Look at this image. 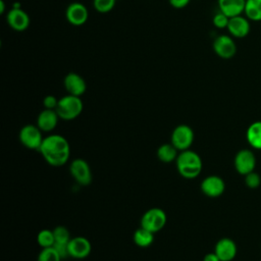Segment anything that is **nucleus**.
Instances as JSON below:
<instances>
[{
    "label": "nucleus",
    "instance_id": "1",
    "mask_svg": "<svg viewBox=\"0 0 261 261\" xmlns=\"http://www.w3.org/2000/svg\"><path fill=\"white\" fill-rule=\"evenodd\" d=\"M45 161L52 166H62L70 156L68 141L60 135H50L44 138L39 149Z\"/></svg>",
    "mask_w": 261,
    "mask_h": 261
},
{
    "label": "nucleus",
    "instance_id": "2",
    "mask_svg": "<svg viewBox=\"0 0 261 261\" xmlns=\"http://www.w3.org/2000/svg\"><path fill=\"white\" fill-rule=\"evenodd\" d=\"M175 164L178 173L188 179L197 177L201 173L203 166V162L199 154L190 149L178 153Z\"/></svg>",
    "mask_w": 261,
    "mask_h": 261
},
{
    "label": "nucleus",
    "instance_id": "3",
    "mask_svg": "<svg viewBox=\"0 0 261 261\" xmlns=\"http://www.w3.org/2000/svg\"><path fill=\"white\" fill-rule=\"evenodd\" d=\"M84 109V103L81 97L67 94L59 99L56 112L60 119L73 120L82 113Z\"/></svg>",
    "mask_w": 261,
    "mask_h": 261
},
{
    "label": "nucleus",
    "instance_id": "4",
    "mask_svg": "<svg viewBox=\"0 0 261 261\" xmlns=\"http://www.w3.org/2000/svg\"><path fill=\"white\" fill-rule=\"evenodd\" d=\"M166 220V213L162 209L154 207L143 214L141 218V226L155 233L165 226Z\"/></svg>",
    "mask_w": 261,
    "mask_h": 261
},
{
    "label": "nucleus",
    "instance_id": "5",
    "mask_svg": "<svg viewBox=\"0 0 261 261\" xmlns=\"http://www.w3.org/2000/svg\"><path fill=\"white\" fill-rule=\"evenodd\" d=\"M18 137L22 146L28 149L37 151H39L44 140L42 136V130L38 127V125L34 124H27L22 126L19 130Z\"/></svg>",
    "mask_w": 261,
    "mask_h": 261
},
{
    "label": "nucleus",
    "instance_id": "6",
    "mask_svg": "<svg viewBox=\"0 0 261 261\" xmlns=\"http://www.w3.org/2000/svg\"><path fill=\"white\" fill-rule=\"evenodd\" d=\"M194 132L188 124H179L171 134V144L180 152L190 149L194 142Z\"/></svg>",
    "mask_w": 261,
    "mask_h": 261
},
{
    "label": "nucleus",
    "instance_id": "7",
    "mask_svg": "<svg viewBox=\"0 0 261 261\" xmlns=\"http://www.w3.org/2000/svg\"><path fill=\"white\" fill-rule=\"evenodd\" d=\"M212 47L215 54L222 59H230L237 53V44L230 35H220L216 37Z\"/></svg>",
    "mask_w": 261,
    "mask_h": 261
},
{
    "label": "nucleus",
    "instance_id": "8",
    "mask_svg": "<svg viewBox=\"0 0 261 261\" xmlns=\"http://www.w3.org/2000/svg\"><path fill=\"white\" fill-rule=\"evenodd\" d=\"M69 171L74 180L81 186H89L92 182V171L89 163L82 158L71 161Z\"/></svg>",
    "mask_w": 261,
    "mask_h": 261
},
{
    "label": "nucleus",
    "instance_id": "9",
    "mask_svg": "<svg viewBox=\"0 0 261 261\" xmlns=\"http://www.w3.org/2000/svg\"><path fill=\"white\" fill-rule=\"evenodd\" d=\"M233 164L238 173L242 175H246L254 171L255 169V166H256L255 154L249 149H242L236 154Z\"/></svg>",
    "mask_w": 261,
    "mask_h": 261
},
{
    "label": "nucleus",
    "instance_id": "10",
    "mask_svg": "<svg viewBox=\"0 0 261 261\" xmlns=\"http://www.w3.org/2000/svg\"><path fill=\"white\" fill-rule=\"evenodd\" d=\"M65 17L70 24L81 27L87 22L89 18V11L83 3L72 2L65 10Z\"/></svg>",
    "mask_w": 261,
    "mask_h": 261
},
{
    "label": "nucleus",
    "instance_id": "11",
    "mask_svg": "<svg viewBox=\"0 0 261 261\" xmlns=\"http://www.w3.org/2000/svg\"><path fill=\"white\" fill-rule=\"evenodd\" d=\"M67 250L69 257L74 259H85L91 254L92 245L87 238L75 237L70 239Z\"/></svg>",
    "mask_w": 261,
    "mask_h": 261
},
{
    "label": "nucleus",
    "instance_id": "12",
    "mask_svg": "<svg viewBox=\"0 0 261 261\" xmlns=\"http://www.w3.org/2000/svg\"><path fill=\"white\" fill-rule=\"evenodd\" d=\"M226 30L228 31L229 35L233 38H238V39L245 38L249 35L251 30L250 20L243 14L229 17Z\"/></svg>",
    "mask_w": 261,
    "mask_h": 261
},
{
    "label": "nucleus",
    "instance_id": "13",
    "mask_svg": "<svg viewBox=\"0 0 261 261\" xmlns=\"http://www.w3.org/2000/svg\"><path fill=\"white\" fill-rule=\"evenodd\" d=\"M6 21L12 30L17 32H22L29 28L31 19L29 14L24 10H22L21 8L12 7L7 12Z\"/></svg>",
    "mask_w": 261,
    "mask_h": 261
},
{
    "label": "nucleus",
    "instance_id": "14",
    "mask_svg": "<svg viewBox=\"0 0 261 261\" xmlns=\"http://www.w3.org/2000/svg\"><path fill=\"white\" fill-rule=\"evenodd\" d=\"M225 190L224 180L218 175H209L201 182V191L210 198H216L223 194Z\"/></svg>",
    "mask_w": 261,
    "mask_h": 261
},
{
    "label": "nucleus",
    "instance_id": "15",
    "mask_svg": "<svg viewBox=\"0 0 261 261\" xmlns=\"http://www.w3.org/2000/svg\"><path fill=\"white\" fill-rule=\"evenodd\" d=\"M64 88L69 95L81 97L87 90V84L85 79L76 72H69L63 80Z\"/></svg>",
    "mask_w": 261,
    "mask_h": 261
},
{
    "label": "nucleus",
    "instance_id": "16",
    "mask_svg": "<svg viewBox=\"0 0 261 261\" xmlns=\"http://www.w3.org/2000/svg\"><path fill=\"white\" fill-rule=\"evenodd\" d=\"M237 245L228 238L220 239L216 245L214 253L218 256L220 261H231L237 255Z\"/></svg>",
    "mask_w": 261,
    "mask_h": 261
},
{
    "label": "nucleus",
    "instance_id": "17",
    "mask_svg": "<svg viewBox=\"0 0 261 261\" xmlns=\"http://www.w3.org/2000/svg\"><path fill=\"white\" fill-rule=\"evenodd\" d=\"M59 119L56 110L44 109L38 115L37 125L42 132H51L56 127Z\"/></svg>",
    "mask_w": 261,
    "mask_h": 261
},
{
    "label": "nucleus",
    "instance_id": "18",
    "mask_svg": "<svg viewBox=\"0 0 261 261\" xmlns=\"http://www.w3.org/2000/svg\"><path fill=\"white\" fill-rule=\"evenodd\" d=\"M219 11L228 17H233L244 13L246 0H217Z\"/></svg>",
    "mask_w": 261,
    "mask_h": 261
},
{
    "label": "nucleus",
    "instance_id": "19",
    "mask_svg": "<svg viewBox=\"0 0 261 261\" xmlns=\"http://www.w3.org/2000/svg\"><path fill=\"white\" fill-rule=\"evenodd\" d=\"M246 138L252 148L261 150V120L255 121L249 125Z\"/></svg>",
    "mask_w": 261,
    "mask_h": 261
},
{
    "label": "nucleus",
    "instance_id": "20",
    "mask_svg": "<svg viewBox=\"0 0 261 261\" xmlns=\"http://www.w3.org/2000/svg\"><path fill=\"white\" fill-rule=\"evenodd\" d=\"M178 156V150L170 143V144H163L157 150V157L161 162L170 163L175 161Z\"/></svg>",
    "mask_w": 261,
    "mask_h": 261
},
{
    "label": "nucleus",
    "instance_id": "21",
    "mask_svg": "<svg viewBox=\"0 0 261 261\" xmlns=\"http://www.w3.org/2000/svg\"><path fill=\"white\" fill-rule=\"evenodd\" d=\"M245 16L252 21H261V0H246Z\"/></svg>",
    "mask_w": 261,
    "mask_h": 261
},
{
    "label": "nucleus",
    "instance_id": "22",
    "mask_svg": "<svg viewBox=\"0 0 261 261\" xmlns=\"http://www.w3.org/2000/svg\"><path fill=\"white\" fill-rule=\"evenodd\" d=\"M134 242L138 247L147 248L154 242V232L141 226L134 232Z\"/></svg>",
    "mask_w": 261,
    "mask_h": 261
},
{
    "label": "nucleus",
    "instance_id": "23",
    "mask_svg": "<svg viewBox=\"0 0 261 261\" xmlns=\"http://www.w3.org/2000/svg\"><path fill=\"white\" fill-rule=\"evenodd\" d=\"M37 242L40 247L42 248H48L53 247L55 243L54 232L50 229H42L39 231L37 236Z\"/></svg>",
    "mask_w": 261,
    "mask_h": 261
},
{
    "label": "nucleus",
    "instance_id": "24",
    "mask_svg": "<svg viewBox=\"0 0 261 261\" xmlns=\"http://www.w3.org/2000/svg\"><path fill=\"white\" fill-rule=\"evenodd\" d=\"M61 256L54 247L43 248L38 255V261H61Z\"/></svg>",
    "mask_w": 261,
    "mask_h": 261
},
{
    "label": "nucleus",
    "instance_id": "25",
    "mask_svg": "<svg viewBox=\"0 0 261 261\" xmlns=\"http://www.w3.org/2000/svg\"><path fill=\"white\" fill-rule=\"evenodd\" d=\"M116 0H93V6L100 13H107L115 6Z\"/></svg>",
    "mask_w": 261,
    "mask_h": 261
},
{
    "label": "nucleus",
    "instance_id": "26",
    "mask_svg": "<svg viewBox=\"0 0 261 261\" xmlns=\"http://www.w3.org/2000/svg\"><path fill=\"white\" fill-rule=\"evenodd\" d=\"M245 184L250 189H257L261 184V177L257 172L252 171L245 175Z\"/></svg>",
    "mask_w": 261,
    "mask_h": 261
},
{
    "label": "nucleus",
    "instance_id": "27",
    "mask_svg": "<svg viewBox=\"0 0 261 261\" xmlns=\"http://www.w3.org/2000/svg\"><path fill=\"white\" fill-rule=\"evenodd\" d=\"M228 20H229V17L226 16L221 11H218L216 14H214L212 18V22L214 27H216L217 29H226L228 24Z\"/></svg>",
    "mask_w": 261,
    "mask_h": 261
},
{
    "label": "nucleus",
    "instance_id": "28",
    "mask_svg": "<svg viewBox=\"0 0 261 261\" xmlns=\"http://www.w3.org/2000/svg\"><path fill=\"white\" fill-rule=\"evenodd\" d=\"M59 99H57L55 96L53 95H47L44 100H43V105L45 107V109H53L55 110L57 107Z\"/></svg>",
    "mask_w": 261,
    "mask_h": 261
},
{
    "label": "nucleus",
    "instance_id": "29",
    "mask_svg": "<svg viewBox=\"0 0 261 261\" xmlns=\"http://www.w3.org/2000/svg\"><path fill=\"white\" fill-rule=\"evenodd\" d=\"M191 0H168L169 4L173 7V8H176V9H181V8H185L189 3H190Z\"/></svg>",
    "mask_w": 261,
    "mask_h": 261
},
{
    "label": "nucleus",
    "instance_id": "30",
    "mask_svg": "<svg viewBox=\"0 0 261 261\" xmlns=\"http://www.w3.org/2000/svg\"><path fill=\"white\" fill-rule=\"evenodd\" d=\"M203 261H220L218 256L213 252V253H208L204 256Z\"/></svg>",
    "mask_w": 261,
    "mask_h": 261
},
{
    "label": "nucleus",
    "instance_id": "31",
    "mask_svg": "<svg viewBox=\"0 0 261 261\" xmlns=\"http://www.w3.org/2000/svg\"><path fill=\"white\" fill-rule=\"evenodd\" d=\"M5 11V3L3 0H0V13L3 14Z\"/></svg>",
    "mask_w": 261,
    "mask_h": 261
}]
</instances>
